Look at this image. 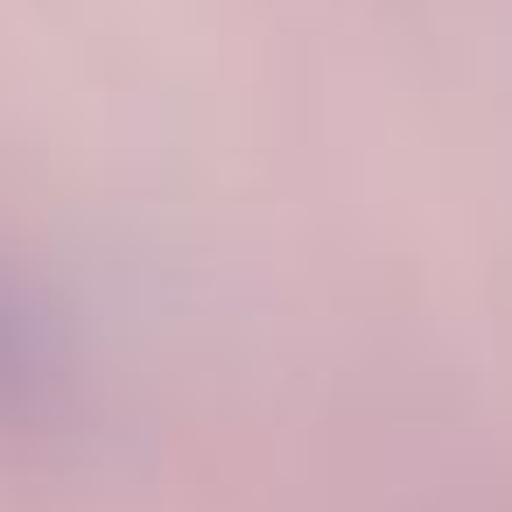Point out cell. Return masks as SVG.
Wrapping results in <instances>:
<instances>
[{
	"instance_id": "1",
	"label": "cell",
	"mask_w": 512,
	"mask_h": 512,
	"mask_svg": "<svg viewBox=\"0 0 512 512\" xmlns=\"http://www.w3.org/2000/svg\"><path fill=\"white\" fill-rule=\"evenodd\" d=\"M64 372H57V344L43 337V323L0 288V414L29 421L43 407H57Z\"/></svg>"
}]
</instances>
